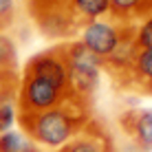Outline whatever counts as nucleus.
<instances>
[{
    "mask_svg": "<svg viewBox=\"0 0 152 152\" xmlns=\"http://www.w3.org/2000/svg\"><path fill=\"white\" fill-rule=\"evenodd\" d=\"M88 121H91L88 106L77 102V99L44 113L18 115L20 130H24L40 148L53 150V152H57L62 145H66Z\"/></svg>",
    "mask_w": 152,
    "mask_h": 152,
    "instance_id": "f257e3e1",
    "label": "nucleus"
},
{
    "mask_svg": "<svg viewBox=\"0 0 152 152\" xmlns=\"http://www.w3.org/2000/svg\"><path fill=\"white\" fill-rule=\"evenodd\" d=\"M62 53H64L66 69H69V84L73 97L88 106V102L102 84L104 60L97 57L93 51H88L80 40L62 42Z\"/></svg>",
    "mask_w": 152,
    "mask_h": 152,
    "instance_id": "f03ea898",
    "label": "nucleus"
},
{
    "mask_svg": "<svg viewBox=\"0 0 152 152\" xmlns=\"http://www.w3.org/2000/svg\"><path fill=\"white\" fill-rule=\"evenodd\" d=\"M73 93L57 86L46 77L22 71L18 84V115H35L73 102ZM80 102V99H77Z\"/></svg>",
    "mask_w": 152,
    "mask_h": 152,
    "instance_id": "7ed1b4c3",
    "label": "nucleus"
},
{
    "mask_svg": "<svg viewBox=\"0 0 152 152\" xmlns=\"http://www.w3.org/2000/svg\"><path fill=\"white\" fill-rule=\"evenodd\" d=\"M29 11L38 29L51 40L66 42V38L80 31V24L69 7V0H29Z\"/></svg>",
    "mask_w": 152,
    "mask_h": 152,
    "instance_id": "20e7f679",
    "label": "nucleus"
},
{
    "mask_svg": "<svg viewBox=\"0 0 152 152\" xmlns=\"http://www.w3.org/2000/svg\"><path fill=\"white\" fill-rule=\"evenodd\" d=\"M130 33H132V27H130V24L119 22V20H115V18L108 15V18H99V20L82 24L80 31H77V35H80L77 40H80L88 51H93L97 57L104 60V57L110 55Z\"/></svg>",
    "mask_w": 152,
    "mask_h": 152,
    "instance_id": "39448f33",
    "label": "nucleus"
},
{
    "mask_svg": "<svg viewBox=\"0 0 152 152\" xmlns=\"http://www.w3.org/2000/svg\"><path fill=\"white\" fill-rule=\"evenodd\" d=\"M119 126L139 152H152V108H128L119 115Z\"/></svg>",
    "mask_w": 152,
    "mask_h": 152,
    "instance_id": "423d86ee",
    "label": "nucleus"
},
{
    "mask_svg": "<svg viewBox=\"0 0 152 152\" xmlns=\"http://www.w3.org/2000/svg\"><path fill=\"white\" fill-rule=\"evenodd\" d=\"M134 55H137V44L132 40V33H130L110 55L104 57V71L115 82H119L121 86L128 88L130 73H132V64H134Z\"/></svg>",
    "mask_w": 152,
    "mask_h": 152,
    "instance_id": "0eeeda50",
    "label": "nucleus"
},
{
    "mask_svg": "<svg viewBox=\"0 0 152 152\" xmlns=\"http://www.w3.org/2000/svg\"><path fill=\"white\" fill-rule=\"evenodd\" d=\"M57 152H113V143H110V137L106 134V130L91 119Z\"/></svg>",
    "mask_w": 152,
    "mask_h": 152,
    "instance_id": "6e6552de",
    "label": "nucleus"
},
{
    "mask_svg": "<svg viewBox=\"0 0 152 152\" xmlns=\"http://www.w3.org/2000/svg\"><path fill=\"white\" fill-rule=\"evenodd\" d=\"M128 88L152 95V49H137Z\"/></svg>",
    "mask_w": 152,
    "mask_h": 152,
    "instance_id": "1a4fd4ad",
    "label": "nucleus"
},
{
    "mask_svg": "<svg viewBox=\"0 0 152 152\" xmlns=\"http://www.w3.org/2000/svg\"><path fill=\"white\" fill-rule=\"evenodd\" d=\"M152 11V0H110V18L132 24Z\"/></svg>",
    "mask_w": 152,
    "mask_h": 152,
    "instance_id": "9d476101",
    "label": "nucleus"
},
{
    "mask_svg": "<svg viewBox=\"0 0 152 152\" xmlns=\"http://www.w3.org/2000/svg\"><path fill=\"white\" fill-rule=\"evenodd\" d=\"M69 7L80 27L110 15V0H69Z\"/></svg>",
    "mask_w": 152,
    "mask_h": 152,
    "instance_id": "9b49d317",
    "label": "nucleus"
},
{
    "mask_svg": "<svg viewBox=\"0 0 152 152\" xmlns=\"http://www.w3.org/2000/svg\"><path fill=\"white\" fill-rule=\"evenodd\" d=\"M0 152H42V148L24 130H7L0 132Z\"/></svg>",
    "mask_w": 152,
    "mask_h": 152,
    "instance_id": "f8f14e48",
    "label": "nucleus"
},
{
    "mask_svg": "<svg viewBox=\"0 0 152 152\" xmlns=\"http://www.w3.org/2000/svg\"><path fill=\"white\" fill-rule=\"evenodd\" d=\"M0 75H18V46L4 31H0Z\"/></svg>",
    "mask_w": 152,
    "mask_h": 152,
    "instance_id": "ddd939ff",
    "label": "nucleus"
},
{
    "mask_svg": "<svg viewBox=\"0 0 152 152\" xmlns=\"http://www.w3.org/2000/svg\"><path fill=\"white\" fill-rule=\"evenodd\" d=\"M130 27H132V40L137 49H152V11L132 22Z\"/></svg>",
    "mask_w": 152,
    "mask_h": 152,
    "instance_id": "4468645a",
    "label": "nucleus"
},
{
    "mask_svg": "<svg viewBox=\"0 0 152 152\" xmlns=\"http://www.w3.org/2000/svg\"><path fill=\"white\" fill-rule=\"evenodd\" d=\"M15 15V0H0V31H4L13 22Z\"/></svg>",
    "mask_w": 152,
    "mask_h": 152,
    "instance_id": "2eb2a0df",
    "label": "nucleus"
}]
</instances>
